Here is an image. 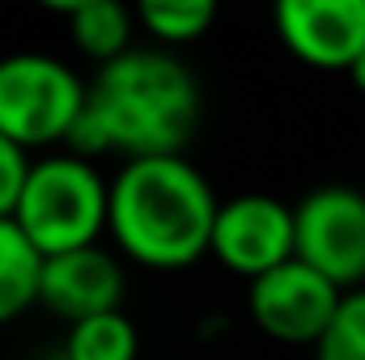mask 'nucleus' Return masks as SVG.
Listing matches in <instances>:
<instances>
[{
  "label": "nucleus",
  "mask_w": 365,
  "mask_h": 360,
  "mask_svg": "<svg viewBox=\"0 0 365 360\" xmlns=\"http://www.w3.org/2000/svg\"><path fill=\"white\" fill-rule=\"evenodd\" d=\"M200 115L191 73L166 51H128L98 68L86 110L68 136L73 153L179 157Z\"/></svg>",
  "instance_id": "nucleus-1"
},
{
  "label": "nucleus",
  "mask_w": 365,
  "mask_h": 360,
  "mask_svg": "<svg viewBox=\"0 0 365 360\" xmlns=\"http://www.w3.org/2000/svg\"><path fill=\"white\" fill-rule=\"evenodd\" d=\"M221 203L187 157H140L110 182V233L145 268H187L212 250Z\"/></svg>",
  "instance_id": "nucleus-2"
},
{
  "label": "nucleus",
  "mask_w": 365,
  "mask_h": 360,
  "mask_svg": "<svg viewBox=\"0 0 365 360\" xmlns=\"http://www.w3.org/2000/svg\"><path fill=\"white\" fill-rule=\"evenodd\" d=\"M13 221L43 259L86 250L98 246L102 229H110V186L77 153L43 157L26 174Z\"/></svg>",
  "instance_id": "nucleus-3"
},
{
  "label": "nucleus",
  "mask_w": 365,
  "mask_h": 360,
  "mask_svg": "<svg viewBox=\"0 0 365 360\" xmlns=\"http://www.w3.org/2000/svg\"><path fill=\"white\" fill-rule=\"evenodd\" d=\"M86 97L90 85H81L68 64L43 51H13L0 60V136L17 149L68 140Z\"/></svg>",
  "instance_id": "nucleus-4"
},
{
  "label": "nucleus",
  "mask_w": 365,
  "mask_h": 360,
  "mask_svg": "<svg viewBox=\"0 0 365 360\" xmlns=\"http://www.w3.org/2000/svg\"><path fill=\"white\" fill-rule=\"evenodd\" d=\"M297 259L336 288L357 292L365 280V195L353 186H319L297 208Z\"/></svg>",
  "instance_id": "nucleus-5"
},
{
  "label": "nucleus",
  "mask_w": 365,
  "mask_h": 360,
  "mask_svg": "<svg viewBox=\"0 0 365 360\" xmlns=\"http://www.w3.org/2000/svg\"><path fill=\"white\" fill-rule=\"evenodd\" d=\"M344 288H336L327 275L306 268L302 259H289L276 271L251 280V318L259 322L264 335H272L280 344H314L331 331L340 305H344Z\"/></svg>",
  "instance_id": "nucleus-6"
},
{
  "label": "nucleus",
  "mask_w": 365,
  "mask_h": 360,
  "mask_svg": "<svg viewBox=\"0 0 365 360\" xmlns=\"http://www.w3.org/2000/svg\"><path fill=\"white\" fill-rule=\"evenodd\" d=\"M212 255L230 271L259 280L297 259V221L276 195H234L212 225Z\"/></svg>",
  "instance_id": "nucleus-7"
},
{
  "label": "nucleus",
  "mask_w": 365,
  "mask_h": 360,
  "mask_svg": "<svg viewBox=\"0 0 365 360\" xmlns=\"http://www.w3.org/2000/svg\"><path fill=\"white\" fill-rule=\"evenodd\" d=\"M280 43L314 68H353L365 51V0H280Z\"/></svg>",
  "instance_id": "nucleus-8"
},
{
  "label": "nucleus",
  "mask_w": 365,
  "mask_h": 360,
  "mask_svg": "<svg viewBox=\"0 0 365 360\" xmlns=\"http://www.w3.org/2000/svg\"><path fill=\"white\" fill-rule=\"evenodd\" d=\"M119 297H123V271L102 246L68 250L43 263L38 301L51 305L60 318H68V327L98 314H115Z\"/></svg>",
  "instance_id": "nucleus-9"
},
{
  "label": "nucleus",
  "mask_w": 365,
  "mask_h": 360,
  "mask_svg": "<svg viewBox=\"0 0 365 360\" xmlns=\"http://www.w3.org/2000/svg\"><path fill=\"white\" fill-rule=\"evenodd\" d=\"M60 13L68 17V34L77 43V51H86L98 64H110L119 55H128L132 47V13L115 0H68L60 4Z\"/></svg>",
  "instance_id": "nucleus-10"
},
{
  "label": "nucleus",
  "mask_w": 365,
  "mask_h": 360,
  "mask_svg": "<svg viewBox=\"0 0 365 360\" xmlns=\"http://www.w3.org/2000/svg\"><path fill=\"white\" fill-rule=\"evenodd\" d=\"M43 255L34 250V242L17 229L13 216L0 221V322L26 314L38 301L43 288Z\"/></svg>",
  "instance_id": "nucleus-11"
},
{
  "label": "nucleus",
  "mask_w": 365,
  "mask_h": 360,
  "mask_svg": "<svg viewBox=\"0 0 365 360\" xmlns=\"http://www.w3.org/2000/svg\"><path fill=\"white\" fill-rule=\"evenodd\" d=\"M64 360H136V327L115 309L68 327Z\"/></svg>",
  "instance_id": "nucleus-12"
},
{
  "label": "nucleus",
  "mask_w": 365,
  "mask_h": 360,
  "mask_svg": "<svg viewBox=\"0 0 365 360\" xmlns=\"http://www.w3.org/2000/svg\"><path fill=\"white\" fill-rule=\"evenodd\" d=\"M140 21L149 26L153 38L179 47V43H195L200 34H208V26L217 21V9L208 0H145Z\"/></svg>",
  "instance_id": "nucleus-13"
},
{
  "label": "nucleus",
  "mask_w": 365,
  "mask_h": 360,
  "mask_svg": "<svg viewBox=\"0 0 365 360\" xmlns=\"http://www.w3.org/2000/svg\"><path fill=\"white\" fill-rule=\"evenodd\" d=\"M319 360H365V288L349 292L331 331L319 339Z\"/></svg>",
  "instance_id": "nucleus-14"
},
{
  "label": "nucleus",
  "mask_w": 365,
  "mask_h": 360,
  "mask_svg": "<svg viewBox=\"0 0 365 360\" xmlns=\"http://www.w3.org/2000/svg\"><path fill=\"white\" fill-rule=\"evenodd\" d=\"M30 166L34 162H26V149H17L9 136H0V221L17 212V199H21Z\"/></svg>",
  "instance_id": "nucleus-15"
},
{
  "label": "nucleus",
  "mask_w": 365,
  "mask_h": 360,
  "mask_svg": "<svg viewBox=\"0 0 365 360\" xmlns=\"http://www.w3.org/2000/svg\"><path fill=\"white\" fill-rule=\"evenodd\" d=\"M349 77H353V85H357V90L365 93V51H361V55H357V64L349 68Z\"/></svg>",
  "instance_id": "nucleus-16"
}]
</instances>
